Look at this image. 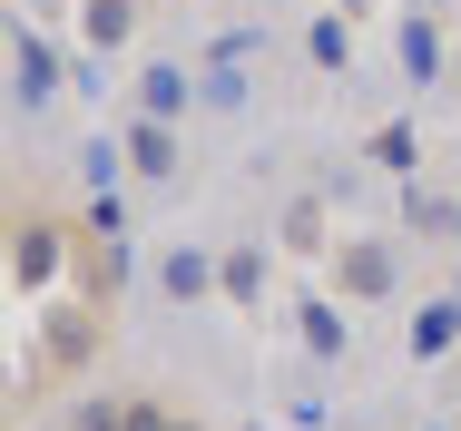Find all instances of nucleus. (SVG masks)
I'll use <instances>...</instances> for the list:
<instances>
[{"mask_svg":"<svg viewBox=\"0 0 461 431\" xmlns=\"http://www.w3.org/2000/svg\"><path fill=\"white\" fill-rule=\"evenodd\" d=\"M50 274H59V226H50V216L10 226V284H20V294H40Z\"/></svg>","mask_w":461,"mask_h":431,"instance_id":"obj_1","label":"nucleus"},{"mask_svg":"<svg viewBox=\"0 0 461 431\" xmlns=\"http://www.w3.org/2000/svg\"><path fill=\"white\" fill-rule=\"evenodd\" d=\"M128 167L138 176H177V128H167V118H138V128H128Z\"/></svg>","mask_w":461,"mask_h":431,"instance_id":"obj_2","label":"nucleus"},{"mask_svg":"<svg viewBox=\"0 0 461 431\" xmlns=\"http://www.w3.org/2000/svg\"><path fill=\"white\" fill-rule=\"evenodd\" d=\"M98 334H108V314H79V304H69V314H50V373H69Z\"/></svg>","mask_w":461,"mask_h":431,"instance_id":"obj_3","label":"nucleus"},{"mask_svg":"<svg viewBox=\"0 0 461 431\" xmlns=\"http://www.w3.org/2000/svg\"><path fill=\"white\" fill-rule=\"evenodd\" d=\"M334 274H344V294H393V256H383V246H344V256H334Z\"/></svg>","mask_w":461,"mask_h":431,"instance_id":"obj_4","label":"nucleus"},{"mask_svg":"<svg viewBox=\"0 0 461 431\" xmlns=\"http://www.w3.org/2000/svg\"><path fill=\"white\" fill-rule=\"evenodd\" d=\"M10 69H20V79H10V88H20V108H40V98H50V88H59V79H50V49H40V40H30V30H20V40H10Z\"/></svg>","mask_w":461,"mask_h":431,"instance_id":"obj_5","label":"nucleus"},{"mask_svg":"<svg viewBox=\"0 0 461 431\" xmlns=\"http://www.w3.org/2000/svg\"><path fill=\"white\" fill-rule=\"evenodd\" d=\"M186 108V79L177 69H148V88H138V118H177Z\"/></svg>","mask_w":461,"mask_h":431,"instance_id":"obj_6","label":"nucleus"},{"mask_svg":"<svg viewBox=\"0 0 461 431\" xmlns=\"http://www.w3.org/2000/svg\"><path fill=\"white\" fill-rule=\"evenodd\" d=\"M452 334H461V294H452V304H432V314L412 324V353H442Z\"/></svg>","mask_w":461,"mask_h":431,"instance_id":"obj_7","label":"nucleus"},{"mask_svg":"<svg viewBox=\"0 0 461 431\" xmlns=\"http://www.w3.org/2000/svg\"><path fill=\"white\" fill-rule=\"evenodd\" d=\"M128 20H138L128 0H89V40H98V49H118V40H128Z\"/></svg>","mask_w":461,"mask_h":431,"instance_id":"obj_8","label":"nucleus"},{"mask_svg":"<svg viewBox=\"0 0 461 431\" xmlns=\"http://www.w3.org/2000/svg\"><path fill=\"white\" fill-rule=\"evenodd\" d=\"M206 284H216V265L196 256V246H186V256H167V294H206Z\"/></svg>","mask_w":461,"mask_h":431,"instance_id":"obj_9","label":"nucleus"},{"mask_svg":"<svg viewBox=\"0 0 461 431\" xmlns=\"http://www.w3.org/2000/svg\"><path fill=\"white\" fill-rule=\"evenodd\" d=\"M304 344H314V353H344V314H334V304H304Z\"/></svg>","mask_w":461,"mask_h":431,"instance_id":"obj_10","label":"nucleus"},{"mask_svg":"<svg viewBox=\"0 0 461 431\" xmlns=\"http://www.w3.org/2000/svg\"><path fill=\"white\" fill-rule=\"evenodd\" d=\"M285 246H304V256H314V246H324V206H314V196H304V206H294V216H285Z\"/></svg>","mask_w":461,"mask_h":431,"instance_id":"obj_11","label":"nucleus"},{"mask_svg":"<svg viewBox=\"0 0 461 431\" xmlns=\"http://www.w3.org/2000/svg\"><path fill=\"white\" fill-rule=\"evenodd\" d=\"M216 284H226V294H236V304H246V294H256V284H266V265H256V256H226V265H216Z\"/></svg>","mask_w":461,"mask_h":431,"instance_id":"obj_12","label":"nucleus"},{"mask_svg":"<svg viewBox=\"0 0 461 431\" xmlns=\"http://www.w3.org/2000/svg\"><path fill=\"white\" fill-rule=\"evenodd\" d=\"M128 431H196V422H177L167 402H148V392H138V402H128Z\"/></svg>","mask_w":461,"mask_h":431,"instance_id":"obj_13","label":"nucleus"},{"mask_svg":"<svg viewBox=\"0 0 461 431\" xmlns=\"http://www.w3.org/2000/svg\"><path fill=\"white\" fill-rule=\"evenodd\" d=\"M373 167H412V128H383L373 138Z\"/></svg>","mask_w":461,"mask_h":431,"instance_id":"obj_14","label":"nucleus"}]
</instances>
